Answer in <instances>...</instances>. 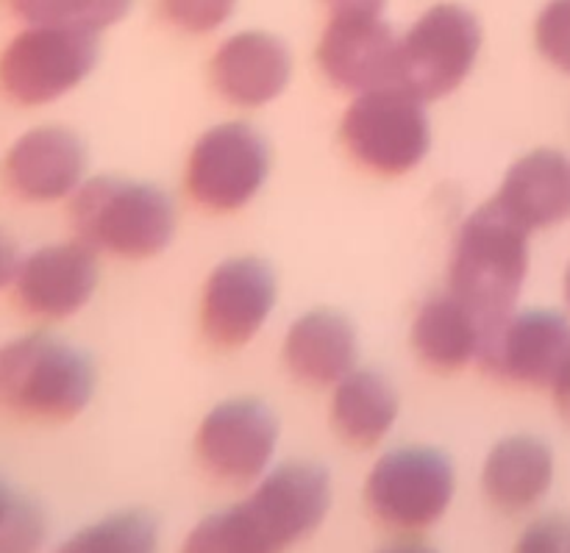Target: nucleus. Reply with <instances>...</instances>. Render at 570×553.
Listing matches in <instances>:
<instances>
[{
    "instance_id": "7ed1b4c3",
    "label": "nucleus",
    "mask_w": 570,
    "mask_h": 553,
    "mask_svg": "<svg viewBox=\"0 0 570 553\" xmlns=\"http://www.w3.org/2000/svg\"><path fill=\"white\" fill-rule=\"evenodd\" d=\"M95 389L87 356L53 334L33 332L0 345V409L26 421L81 415Z\"/></svg>"
},
{
    "instance_id": "5701e85b",
    "label": "nucleus",
    "mask_w": 570,
    "mask_h": 553,
    "mask_svg": "<svg viewBox=\"0 0 570 553\" xmlns=\"http://www.w3.org/2000/svg\"><path fill=\"white\" fill-rule=\"evenodd\" d=\"M134 0H53L48 26L81 28L98 33L128 14Z\"/></svg>"
},
{
    "instance_id": "f8f14e48",
    "label": "nucleus",
    "mask_w": 570,
    "mask_h": 553,
    "mask_svg": "<svg viewBox=\"0 0 570 553\" xmlns=\"http://www.w3.org/2000/svg\"><path fill=\"white\" fill-rule=\"evenodd\" d=\"M95 284V250L83 243H59L20 256L11 293L28 317L53 323L83 309L92 298Z\"/></svg>"
},
{
    "instance_id": "39448f33",
    "label": "nucleus",
    "mask_w": 570,
    "mask_h": 553,
    "mask_svg": "<svg viewBox=\"0 0 570 553\" xmlns=\"http://www.w3.org/2000/svg\"><path fill=\"white\" fill-rule=\"evenodd\" d=\"M98 61V37L81 28L28 26L0 53V89L20 106L65 98Z\"/></svg>"
},
{
    "instance_id": "f03ea898",
    "label": "nucleus",
    "mask_w": 570,
    "mask_h": 553,
    "mask_svg": "<svg viewBox=\"0 0 570 553\" xmlns=\"http://www.w3.org/2000/svg\"><path fill=\"white\" fill-rule=\"evenodd\" d=\"M527 228L495 200L462 226L451 259V293L482 320L484 332L512 315L529 270Z\"/></svg>"
},
{
    "instance_id": "9b49d317",
    "label": "nucleus",
    "mask_w": 570,
    "mask_h": 553,
    "mask_svg": "<svg viewBox=\"0 0 570 553\" xmlns=\"http://www.w3.org/2000/svg\"><path fill=\"white\" fill-rule=\"evenodd\" d=\"M278 440V423L259 401H226L198 428L200 465L228 484H250L265 476Z\"/></svg>"
},
{
    "instance_id": "b1692460",
    "label": "nucleus",
    "mask_w": 570,
    "mask_h": 553,
    "mask_svg": "<svg viewBox=\"0 0 570 553\" xmlns=\"http://www.w3.org/2000/svg\"><path fill=\"white\" fill-rule=\"evenodd\" d=\"M534 39L546 59L570 72V0H551L538 17Z\"/></svg>"
},
{
    "instance_id": "393cba45",
    "label": "nucleus",
    "mask_w": 570,
    "mask_h": 553,
    "mask_svg": "<svg viewBox=\"0 0 570 553\" xmlns=\"http://www.w3.org/2000/svg\"><path fill=\"white\" fill-rule=\"evenodd\" d=\"M237 0H161V11L173 26L189 33H209L232 17Z\"/></svg>"
},
{
    "instance_id": "20e7f679",
    "label": "nucleus",
    "mask_w": 570,
    "mask_h": 553,
    "mask_svg": "<svg viewBox=\"0 0 570 553\" xmlns=\"http://www.w3.org/2000/svg\"><path fill=\"white\" fill-rule=\"evenodd\" d=\"M78 243L92 250L145 259L170 245L176 209L161 189L120 178H92L70 200Z\"/></svg>"
},
{
    "instance_id": "2eb2a0df",
    "label": "nucleus",
    "mask_w": 570,
    "mask_h": 553,
    "mask_svg": "<svg viewBox=\"0 0 570 553\" xmlns=\"http://www.w3.org/2000/svg\"><path fill=\"white\" fill-rule=\"evenodd\" d=\"M83 142L61 126L31 128L11 142L3 159L6 187L28 204L72 198L83 184Z\"/></svg>"
},
{
    "instance_id": "9d476101",
    "label": "nucleus",
    "mask_w": 570,
    "mask_h": 553,
    "mask_svg": "<svg viewBox=\"0 0 570 553\" xmlns=\"http://www.w3.org/2000/svg\"><path fill=\"white\" fill-rule=\"evenodd\" d=\"M476 359L504 382L554 387L570 365V323L554 312L510 315L484 332Z\"/></svg>"
},
{
    "instance_id": "412c9836",
    "label": "nucleus",
    "mask_w": 570,
    "mask_h": 553,
    "mask_svg": "<svg viewBox=\"0 0 570 553\" xmlns=\"http://www.w3.org/2000/svg\"><path fill=\"white\" fill-rule=\"evenodd\" d=\"M399 417L395 389L382 373L354 371L337 384L332 421L340 437L360 448H371L393 428Z\"/></svg>"
},
{
    "instance_id": "cd10ccee",
    "label": "nucleus",
    "mask_w": 570,
    "mask_h": 553,
    "mask_svg": "<svg viewBox=\"0 0 570 553\" xmlns=\"http://www.w3.org/2000/svg\"><path fill=\"white\" fill-rule=\"evenodd\" d=\"M387 0H326L334 17H379Z\"/></svg>"
},
{
    "instance_id": "dca6fc26",
    "label": "nucleus",
    "mask_w": 570,
    "mask_h": 553,
    "mask_svg": "<svg viewBox=\"0 0 570 553\" xmlns=\"http://www.w3.org/2000/svg\"><path fill=\"white\" fill-rule=\"evenodd\" d=\"M293 72L287 45L273 33L245 31L226 39L212 59L217 92L237 106H265L284 92Z\"/></svg>"
},
{
    "instance_id": "f257e3e1",
    "label": "nucleus",
    "mask_w": 570,
    "mask_h": 553,
    "mask_svg": "<svg viewBox=\"0 0 570 553\" xmlns=\"http://www.w3.org/2000/svg\"><path fill=\"white\" fill-rule=\"evenodd\" d=\"M332 484L317 465H284L259 478L243 504L209 515L181 553H284L326 517Z\"/></svg>"
},
{
    "instance_id": "a878e982",
    "label": "nucleus",
    "mask_w": 570,
    "mask_h": 553,
    "mask_svg": "<svg viewBox=\"0 0 570 553\" xmlns=\"http://www.w3.org/2000/svg\"><path fill=\"white\" fill-rule=\"evenodd\" d=\"M515 553H570V517L549 515L534 521L518 540Z\"/></svg>"
},
{
    "instance_id": "4be33fe9",
    "label": "nucleus",
    "mask_w": 570,
    "mask_h": 553,
    "mask_svg": "<svg viewBox=\"0 0 570 553\" xmlns=\"http://www.w3.org/2000/svg\"><path fill=\"white\" fill-rule=\"evenodd\" d=\"M156 523L142 512H122L72 534L53 553H156Z\"/></svg>"
},
{
    "instance_id": "6ab92c4d",
    "label": "nucleus",
    "mask_w": 570,
    "mask_h": 553,
    "mask_svg": "<svg viewBox=\"0 0 570 553\" xmlns=\"http://www.w3.org/2000/svg\"><path fill=\"white\" fill-rule=\"evenodd\" d=\"M554 482V456L534 437H507L490 451L482 484L501 512H527L546 498Z\"/></svg>"
},
{
    "instance_id": "f3484780",
    "label": "nucleus",
    "mask_w": 570,
    "mask_h": 553,
    "mask_svg": "<svg viewBox=\"0 0 570 553\" xmlns=\"http://www.w3.org/2000/svg\"><path fill=\"white\" fill-rule=\"evenodd\" d=\"M495 204L527 231L570 220V156L543 148L518 159Z\"/></svg>"
},
{
    "instance_id": "ddd939ff",
    "label": "nucleus",
    "mask_w": 570,
    "mask_h": 553,
    "mask_svg": "<svg viewBox=\"0 0 570 553\" xmlns=\"http://www.w3.org/2000/svg\"><path fill=\"white\" fill-rule=\"evenodd\" d=\"M276 304V276L256 256L228 259L212 270L200 306V326L217 348L248 343Z\"/></svg>"
},
{
    "instance_id": "6e6552de",
    "label": "nucleus",
    "mask_w": 570,
    "mask_h": 553,
    "mask_svg": "<svg viewBox=\"0 0 570 553\" xmlns=\"http://www.w3.org/2000/svg\"><path fill=\"white\" fill-rule=\"evenodd\" d=\"M482 26L468 9L440 3L429 9L401 39L399 83L421 100L454 92L476 65Z\"/></svg>"
},
{
    "instance_id": "aec40b11",
    "label": "nucleus",
    "mask_w": 570,
    "mask_h": 553,
    "mask_svg": "<svg viewBox=\"0 0 570 553\" xmlns=\"http://www.w3.org/2000/svg\"><path fill=\"white\" fill-rule=\"evenodd\" d=\"M484 326L454 293L434 295L421 306L412 326V345L417 356L434 371H460L476 359Z\"/></svg>"
},
{
    "instance_id": "423d86ee",
    "label": "nucleus",
    "mask_w": 570,
    "mask_h": 553,
    "mask_svg": "<svg viewBox=\"0 0 570 553\" xmlns=\"http://www.w3.org/2000/svg\"><path fill=\"white\" fill-rule=\"evenodd\" d=\"M348 154L379 176H404L429 154V117L423 100L404 87L362 92L343 117Z\"/></svg>"
},
{
    "instance_id": "4468645a",
    "label": "nucleus",
    "mask_w": 570,
    "mask_h": 553,
    "mask_svg": "<svg viewBox=\"0 0 570 553\" xmlns=\"http://www.w3.org/2000/svg\"><path fill=\"white\" fill-rule=\"evenodd\" d=\"M317 61L340 89L373 92L395 87L401 78V39L382 17H332Z\"/></svg>"
},
{
    "instance_id": "c756f323",
    "label": "nucleus",
    "mask_w": 570,
    "mask_h": 553,
    "mask_svg": "<svg viewBox=\"0 0 570 553\" xmlns=\"http://www.w3.org/2000/svg\"><path fill=\"white\" fill-rule=\"evenodd\" d=\"M379 553H434V551L429 549V545L410 543V540H406V543H393V545H387V549H382Z\"/></svg>"
},
{
    "instance_id": "1a4fd4ad",
    "label": "nucleus",
    "mask_w": 570,
    "mask_h": 553,
    "mask_svg": "<svg viewBox=\"0 0 570 553\" xmlns=\"http://www.w3.org/2000/svg\"><path fill=\"white\" fill-rule=\"evenodd\" d=\"M267 142L245 122H223L195 142L187 165V189L212 211H237L267 178Z\"/></svg>"
},
{
    "instance_id": "c85d7f7f",
    "label": "nucleus",
    "mask_w": 570,
    "mask_h": 553,
    "mask_svg": "<svg viewBox=\"0 0 570 553\" xmlns=\"http://www.w3.org/2000/svg\"><path fill=\"white\" fill-rule=\"evenodd\" d=\"M554 401H557V409H560V415L566 417L570 423V365L562 371V376L554 382Z\"/></svg>"
},
{
    "instance_id": "0eeeda50",
    "label": "nucleus",
    "mask_w": 570,
    "mask_h": 553,
    "mask_svg": "<svg viewBox=\"0 0 570 553\" xmlns=\"http://www.w3.org/2000/svg\"><path fill=\"white\" fill-rule=\"evenodd\" d=\"M454 498V467L440 451H390L365 482L367 510L379 523L401 534L432 529Z\"/></svg>"
},
{
    "instance_id": "7c9ffc66",
    "label": "nucleus",
    "mask_w": 570,
    "mask_h": 553,
    "mask_svg": "<svg viewBox=\"0 0 570 553\" xmlns=\"http://www.w3.org/2000/svg\"><path fill=\"white\" fill-rule=\"evenodd\" d=\"M566 298H568V304H570V267H568V273H566Z\"/></svg>"
},
{
    "instance_id": "a211bd4d",
    "label": "nucleus",
    "mask_w": 570,
    "mask_h": 553,
    "mask_svg": "<svg viewBox=\"0 0 570 553\" xmlns=\"http://www.w3.org/2000/svg\"><path fill=\"white\" fill-rule=\"evenodd\" d=\"M284 359L293 376L304 384H340L356 365L354 326L337 312H309L289 328Z\"/></svg>"
},
{
    "instance_id": "bb28decb",
    "label": "nucleus",
    "mask_w": 570,
    "mask_h": 553,
    "mask_svg": "<svg viewBox=\"0 0 570 553\" xmlns=\"http://www.w3.org/2000/svg\"><path fill=\"white\" fill-rule=\"evenodd\" d=\"M17 265H20V250H17L14 239L0 228V293L11 289L17 276Z\"/></svg>"
}]
</instances>
